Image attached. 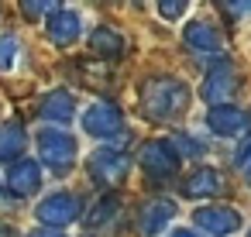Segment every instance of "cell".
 <instances>
[{
	"instance_id": "16",
	"label": "cell",
	"mask_w": 251,
	"mask_h": 237,
	"mask_svg": "<svg viewBox=\"0 0 251 237\" xmlns=\"http://www.w3.org/2000/svg\"><path fill=\"white\" fill-rule=\"evenodd\" d=\"M90 48L100 52V55H107V59H117V55L124 52V38H121L117 31H110V28H97V31L90 35Z\"/></svg>"
},
{
	"instance_id": "20",
	"label": "cell",
	"mask_w": 251,
	"mask_h": 237,
	"mask_svg": "<svg viewBox=\"0 0 251 237\" xmlns=\"http://www.w3.org/2000/svg\"><path fill=\"white\" fill-rule=\"evenodd\" d=\"M186 11H189L186 4H158V14H162V18H169V21H176V18H179V14H186Z\"/></svg>"
},
{
	"instance_id": "6",
	"label": "cell",
	"mask_w": 251,
	"mask_h": 237,
	"mask_svg": "<svg viewBox=\"0 0 251 237\" xmlns=\"http://www.w3.org/2000/svg\"><path fill=\"white\" fill-rule=\"evenodd\" d=\"M193 220H196L200 230H206L213 237H227V234H234L241 227V216L230 206H200Z\"/></svg>"
},
{
	"instance_id": "8",
	"label": "cell",
	"mask_w": 251,
	"mask_h": 237,
	"mask_svg": "<svg viewBox=\"0 0 251 237\" xmlns=\"http://www.w3.org/2000/svg\"><path fill=\"white\" fill-rule=\"evenodd\" d=\"M234 90H237L234 72H230L227 66H217V69H210V72H206V83H203V100H210L213 107H224V103L234 96Z\"/></svg>"
},
{
	"instance_id": "11",
	"label": "cell",
	"mask_w": 251,
	"mask_h": 237,
	"mask_svg": "<svg viewBox=\"0 0 251 237\" xmlns=\"http://www.w3.org/2000/svg\"><path fill=\"white\" fill-rule=\"evenodd\" d=\"M7 186H11L18 196L38 192V186H42V165H38V162H28V158L14 162L11 172H7Z\"/></svg>"
},
{
	"instance_id": "22",
	"label": "cell",
	"mask_w": 251,
	"mask_h": 237,
	"mask_svg": "<svg viewBox=\"0 0 251 237\" xmlns=\"http://www.w3.org/2000/svg\"><path fill=\"white\" fill-rule=\"evenodd\" d=\"M25 14H52L49 4H25Z\"/></svg>"
},
{
	"instance_id": "9",
	"label": "cell",
	"mask_w": 251,
	"mask_h": 237,
	"mask_svg": "<svg viewBox=\"0 0 251 237\" xmlns=\"http://www.w3.org/2000/svg\"><path fill=\"white\" fill-rule=\"evenodd\" d=\"M90 175L97 182H121L127 175V155H121V151H97L90 158Z\"/></svg>"
},
{
	"instance_id": "7",
	"label": "cell",
	"mask_w": 251,
	"mask_h": 237,
	"mask_svg": "<svg viewBox=\"0 0 251 237\" xmlns=\"http://www.w3.org/2000/svg\"><path fill=\"white\" fill-rule=\"evenodd\" d=\"M172 216H176V203L155 199V203H148V206L138 213V234H141V237H158V234L169 227Z\"/></svg>"
},
{
	"instance_id": "23",
	"label": "cell",
	"mask_w": 251,
	"mask_h": 237,
	"mask_svg": "<svg viewBox=\"0 0 251 237\" xmlns=\"http://www.w3.org/2000/svg\"><path fill=\"white\" fill-rule=\"evenodd\" d=\"M28 237H62V234H59V230H52V227H49V230H31V234H28Z\"/></svg>"
},
{
	"instance_id": "10",
	"label": "cell",
	"mask_w": 251,
	"mask_h": 237,
	"mask_svg": "<svg viewBox=\"0 0 251 237\" xmlns=\"http://www.w3.org/2000/svg\"><path fill=\"white\" fill-rule=\"evenodd\" d=\"M206 124H210V131H213V134L230 138V134H241V131L248 127V114H244V110H237L234 103H224V107H213V110H210Z\"/></svg>"
},
{
	"instance_id": "4",
	"label": "cell",
	"mask_w": 251,
	"mask_h": 237,
	"mask_svg": "<svg viewBox=\"0 0 251 237\" xmlns=\"http://www.w3.org/2000/svg\"><path fill=\"white\" fill-rule=\"evenodd\" d=\"M138 162H141V168H145L151 179H169V175H176V168H179V151H176L172 141H148V144L138 151Z\"/></svg>"
},
{
	"instance_id": "5",
	"label": "cell",
	"mask_w": 251,
	"mask_h": 237,
	"mask_svg": "<svg viewBox=\"0 0 251 237\" xmlns=\"http://www.w3.org/2000/svg\"><path fill=\"white\" fill-rule=\"evenodd\" d=\"M79 210H83L79 196H73V192H55V196L42 199V206H38V220L49 223V227L55 230V227L73 223V220L79 216Z\"/></svg>"
},
{
	"instance_id": "2",
	"label": "cell",
	"mask_w": 251,
	"mask_h": 237,
	"mask_svg": "<svg viewBox=\"0 0 251 237\" xmlns=\"http://www.w3.org/2000/svg\"><path fill=\"white\" fill-rule=\"evenodd\" d=\"M38 155L45 165L66 172L76 162V138L66 127H45V131H38Z\"/></svg>"
},
{
	"instance_id": "3",
	"label": "cell",
	"mask_w": 251,
	"mask_h": 237,
	"mask_svg": "<svg viewBox=\"0 0 251 237\" xmlns=\"http://www.w3.org/2000/svg\"><path fill=\"white\" fill-rule=\"evenodd\" d=\"M83 131L93 134V138H114L124 131V117H121V107L110 103V100H97L83 110Z\"/></svg>"
},
{
	"instance_id": "13",
	"label": "cell",
	"mask_w": 251,
	"mask_h": 237,
	"mask_svg": "<svg viewBox=\"0 0 251 237\" xmlns=\"http://www.w3.org/2000/svg\"><path fill=\"white\" fill-rule=\"evenodd\" d=\"M182 38H186V45H189L193 52H220V45H224L220 28L210 24V21H193Z\"/></svg>"
},
{
	"instance_id": "25",
	"label": "cell",
	"mask_w": 251,
	"mask_h": 237,
	"mask_svg": "<svg viewBox=\"0 0 251 237\" xmlns=\"http://www.w3.org/2000/svg\"><path fill=\"white\" fill-rule=\"evenodd\" d=\"M248 237H251V230H248Z\"/></svg>"
},
{
	"instance_id": "17",
	"label": "cell",
	"mask_w": 251,
	"mask_h": 237,
	"mask_svg": "<svg viewBox=\"0 0 251 237\" xmlns=\"http://www.w3.org/2000/svg\"><path fill=\"white\" fill-rule=\"evenodd\" d=\"M21 151H25V131L18 124H4L0 127V162H11Z\"/></svg>"
},
{
	"instance_id": "12",
	"label": "cell",
	"mask_w": 251,
	"mask_h": 237,
	"mask_svg": "<svg viewBox=\"0 0 251 237\" xmlns=\"http://www.w3.org/2000/svg\"><path fill=\"white\" fill-rule=\"evenodd\" d=\"M79 31H83V21H79L76 11H52V18H49V38L55 45H73L79 38Z\"/></svg>"
},
{
	"instance_id": "24",
	"label": "cell",
	"mask_w": 251,
	"mask_h": 237,
	"mask_svg": "<svg viewBox=\"0 0 251 237\" xmlns=\"http://www.w3.org/2000/svg\"><path fill=\"white\" fill-rule=\"evenodd\" d=\"M169 237H196V234H193V230H186V227H179V230H172Z\"/></svg>"
},
{
	"instance_id": "15",
	"label": "cell",
	"mask_w": 251,
	"mask_h": 237,
	"mask_svg": "<svg viewBox=\"0 0 251 237\" xmlns=\"http://www.w3.org/2000/svg\"><path fill=\"white\" fill-rule=\"evenodd\" d=\"M220 186H224V175H220L217 168H206V165H203V168H196V172L186 179L182 189H186V196H196V199H200V196L220 192Z\"/></svg>"
},
{
	"instance_id": "21",
	"label": "cell",
	"mask_w": 251,
	"mask_h": 237,
	"mask_svg": "<svg viewBox=\"0 0 251 237\" xmlns=\"http://www.w3.org/2000/svg\"><path fill=\"white\" fill-rule=\"evenodd\" d=\"M237 162H241V168H244V172L251 175V138H248V141L241 144V151H237Z\"/></svg>"
},
{
	"instance_id": "1",
	"label": "cell",
	"mask_w": 251,
	"mask_h": 237,
	"mask_svg": "<svg viewBox=\"0 0 251 237\" xmlns=\"http://www.w3.org/2000/svg\"><path fill=\"white\" fill-rule=\"evenodd\" d=\"M141 103L155 120H172V117H179L186 110L189 90L176 76H155V79H148L141 86Z\"/></svg>"
},
{
	"instance_id": "18",
	"label": "cell",
	"mask_w": 251,
	"mask_h": 237,
	"mask_svg": "<svg viewBox=\"0 0 251 237\" xmlns=\"http://www.w3.org/2000/svg\"><path fill=\"white\" fill-rule=\"evenodd\" d=\"M117 210H121V199H117V196H103V199L97 203V213L86 216V223H90V227H100L103 220H114Z\"/></svg>"
},
{
	"instance_id": "19",
	"label": "cell",
	"mask_w": 251,
	"mask_h": 237,
	"mask_svg": "<svg viewBox=\"0 0 251 237\" xmlns=\"http://www.w3.org/2000/svg\"><path fill=\"white\" fill-rule=\"evenodd\" d=\"M18 55H21L18 38H14V35H4V38H0V69H14Z\"/></svg>"
},
{
	"instance_id": "14",
	"label": "cell",
	"mask_w": 251,
	"mask_h": 237,
	"mask_svg": "<svg viewBox=\"0 0 251 237\" xmlns=\"http://www.w3.org/2000/svg\"><path fill=\"white\" fill-rule=\"evenodd\" d=\"M38 110H42L45 120H52V124L59 127V124H69V120L76 117V100H73L66 90H55V93H49V96L42 100Z\"/></svg>"
}]
</instances>
